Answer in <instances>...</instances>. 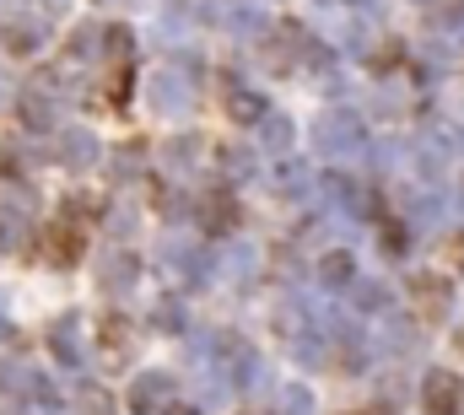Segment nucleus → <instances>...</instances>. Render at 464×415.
I'll return each mask as SVG.
<instances>
[{"label": "nucleus", "mask_w": 464, "mask_h": 415, "mask_svg": "<svg viewBox=\"0 0 464 415\" xmlns=\"http://www.w3.org/2000/svg\"><path fill=\"white\" fill-rule=\"evenodd\" d=\"M0 329H5V323H0Z\"/></svg>", "instance_id": "nucleus-1"}]
</instances>
